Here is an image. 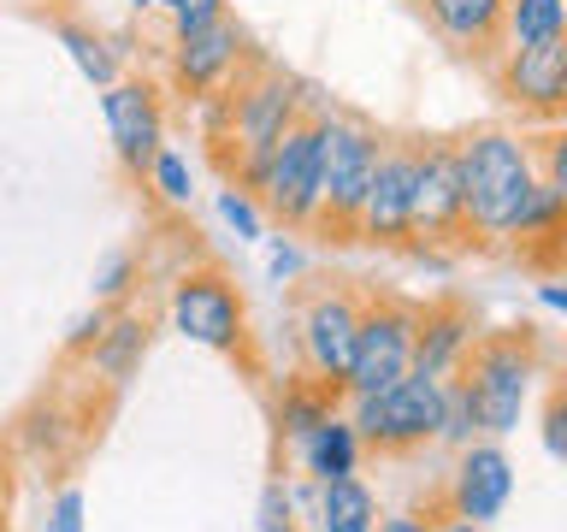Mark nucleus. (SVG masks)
Wrapping results in <instances>:
<instances>
[{
    "instance_id": "nucleus-1",
    "label": "nucleus",
    "mask_w": 567,
    "mask_h": 532,
    "mask_svg": "<svg viewBox=\"0 0 567 532\" xmlns=\"http://www.w3.org/2000/svg\"><path fill=\"white\" fill-rule=\"evenodd\" d=\"M308 101H313V89L290 78L284 65L272 60H260L255 48H248V60L237 65V78H230L213 101H202V113H207V154H213V166H219L225 184H248L255 177V166L266 154L284 142V131L308 113Z\"/></svg>"
},
{
    "instance_id": "nucleus-2",
    "label": "nucleus",
    "mask_w": 567,
    "mask_h": 532,
    "mask_svg": "<svg viewBox=\"0 0 567 532\" xmlns=\"http://www.w3.org/2000/svg\"><path fill=\"white\" fill-rule=\"evenodd\" d=\"M455 177H461V225L467 248H496L514 237L520 213L538 190V166L520 131L485 124V131L455 136Z\"/></svg>"
},
{
    "instance_id": "nucleus-3",
    "label": "nucleus",
    "mask_w": 567,
    "mask_h": 532,
    "mask_svg": "<svg viewBox=\"0 0 567 532\" xmlns=\"http://www.w3.org/2000/svg\"><path fill=\"white\" fill-rule=\"evenodd\" d=\"M538 372H544V344H538V326H526V319L473 337V349L455 367V390L473 408L478 438H508L520 426Z\"/></svg>"
},
{
    "instance_id": "nucleus-4",
    "label": "nucleus",
    "mask_w": 567,
    "mask_h": 532,
    "mask_svg": "<svg viewBox=\"0 0 567 532\" xmlns=\"http://www.w3.org/2000/svg\"><path fill=\"white\" fill-rule=\"evenodd\" d=\"M379 142H384V131H372L367 119L326 113V106H319V207H313L308 237L331 243V248L361 243V202H367V184H372Z\"/></svg>"
},
{
    "instance_id": "nucleus-5",
    "label": "nucleus",
    "mask_w": 567,
    "mask_h": 532,
    "mask_svg": "<svg viewBox=\"0 0 567 532\" xmlns=\"http://www.w3.org/2000/svg\"><path fill=\"white\" fill-rule=\"evenodd\" d=\"M361 301L367 284L361 278H326V273H301L290 284V314H296V355H301V379L343 390L349 355H354V331H361Z\"/></svg>"
},
{
    "instance_id": "nucleus-6",
    "label": "nucleus",
    "mask_w": 567,
    "mask_h": 532,
    "mask_svg": "<svg viewBox=\"0 0 567 532\" xmlns=\"http://www.w3.org/2000/svg\"><path fill=\"white\" fill-rule=\"evenodd\" d=\"M243 190L255 195L272 225H284L290 237H308L313 207H319V95L308 101V113L284 131L278 149L255 166V177H248Z\"/></svg>"
},
{
    "instance_id": "nucleus-7",
    "label": "nucleus",
    "mask_w": 567,
    "mask_h": 532,
    "mask_svg": "<svg viewBox=\"0 0 567 532\" xmlns=\"http://www.w3.org/2000/svg\"><path fill=\"white\" fill-rule=\"evenodd\" d=\"M414 337H420V301L396 290H367L361 301V331H354V355L343 372V397H379L396 379L414 372Z\"/></svg>"
},
{
    "instance_id": "nucleus-8",
    "label": "nucleus",
    "mask_w": 567,
    "mask_h": 532,
    "mask_svg": "<svg viewBox=\"0 0 567 532\" xmlns=\"http://www.w3.org/2000/svg\"><path fill=\"white\" fill-rule=\"evenodd\" d=\"M349 420L361 432V450L384 456V461H402V456H420L437 443V426H443V379H420L408 372L379 397H354L349 402Z\"/></svg>"
},
{
    "instance_id": "nucleus-9",
    "label": "nucleus",
    "mask_w": 567,
    "mask_h": 532,
    "mask_svg": "<svg viewBox=\"0 0 567 532\" xmlns=\"http://www.w3.org/2000/svg\"><path fill=\"white\" fill-rule=\"evenodd\" d=\"M172 326L213 355L255 367V331H248V301L225 266H189L172 284Z\"/></svg>"
},
{
    "instance_id": "nucleus-10",
    "label": "nucleus",
    "mask_w": 567,
    "mask_h": 532,
    "mask_svg": "<svg viewBox=\"0 0 567 532\" xmlns=\"http://www.w3.org/2000/svg\"><path fill=\"white\" fill-rule=\"evenodd\" d=\"M467 248L461 225V177H455V136H420L414 166V248L420 260H443Z\"/></svg>"
},
{
    "instance_id": "nucleus-11",
    "label": "nucleus",
    "mask_w": 567,
    "mask_h": 532,
    "mask_svg": "<svg viewBox=\"0 0 567 532\" xmlns=\"http://www.w3.org/2000/svg\"><path fill=\"white\" fill-rule=\"evenodd\" d=\"M414 166H420V136H384L372 160V184L361 202V243L384 255L414 248Z\"/></svg>"
},
{
    "instance_id": "nucleus-12",
    "label": "nucleus",
    "mask_w": 567,
    "mask_h": 532,
    "mask_svg": "<svg viewBox=\"0 0 567 532\" xmlns=\"http://www.w3.org/2000/svg\"><path fill=\"white\" fill-rule=\"evenodd\" d=\"M491 89L508 113H520L526 124H567V30L544 48H526V53H503L491 71Z\"/></svg>"
},
{
    "instance_id": "nucleus-13",
    "label": "nucleus",
    "mask_w": 567,
    "mask_h": 532,
    "mask_svg": "<svg viewBox=\"0 0 567 532\" xmlns=\"http://www.w3.org/2000/svg\"><path fill=\"white\" fill-rule=\"evenodd\" d=\"M101 119L113 136V154L131 184H142L154 166V154L166 149V101H159L154 78H118L113 89H101Z\"/></svg>"
},
{
    "instance_id": "nucleus-14",
    "label": "nucleus",
    "mask_w": 567,
    "mask_h": 532,
    "mask_svg": "<svg viewBox=\"0 0 567 532\" xmlns=\"http://www.w3.org/2000/svg\"><path fill=\"white\" fill-rule=\"evenodd\" d=\"M248 30L237 24V18H219V24H207V30H195V35H177L172 42V60H166V83H172V95L184 101V106H202L213 101L219 89L237 78V65L248 60Z\"/></svg>"
},
{
    "instance_id": "nucleus-15",
    "label": "nucleus",
    "mask_w": 567,
    "mask_h": 532,
    "mask_svg": "<svg viewBox=\"0 0 567 532\" xmlns=\"http://www.w3.org/2000/svg\"><path fill=\"white\" fill-rule=\"evenodd\" d=\"M514 497V461L503 450V438H473L455 450V468H450V485H443V503H450L455 521H473V526H491L496 514L508 509Z\"/></svg>"
},
{
    "instance_id": "nucleus-16",
    "label": "nucleus",
    "mask_w": 567,
    "mask_h": 532,
    "mask_svg": "<svg viewBox=\"0 0 567 532\" xmlns=\"http://www.w3.org/2000/svg\"><path fill=\"white\" fill-rule=\"evenodd\" d=\"M425 12V24L443 48H455L461 60H473L478 71H491L503 60V12L508 0H414Z\"/></svg>"
},
{
    "instance_id": "nucleus-17",
    "label": "nucleus",
    "mask_w": 567,
    "mask_h": 532,
    "mask_svg": "<svg viewBox=\"0 0 567 532\" xmlns=\"http://www.w3.org/2000/svg\"><path fill=\"white\" fill-rule=\"evenodd\" d=\"M478 319L461 296H437L420 301V337H414V372L420 379H455L461 355L473 349Z\"/></svg>"
},
{
    "instance_id": "nucleus-18",
    "label": "nucleus",
    "mask_w": 567,
    "mask_h": 532,
    "mask_svg": "<svg viewBox=\"0 0 567 532\" xmlns=\"http://www.w3.org/2000/svg\"><path fill=\"white\" fill-rule=\"evenodd\" d=\"M148 319H136V314H113L101 326V337L89 344V372H101L106 385H131L136 379V367H142V355H148Z\"/></svg>"
},
{
    "instance_id": "nucleus-19",
    "label": "nucleus",
    "mask_w": 567,
    "mask_h": 532,
    "mask_svg": "<svg viewBox=\"0 0 567 532\" xmlns=\"http://www.w3.org/2000/svg\"><path fill=\"white\" fill-rule=\"evenodd\" d=\"M53 35L65 42V53L78 60V71L95 89H113L124 78V60H118V42L106 30H95L89 18H71V12H53Z\"/></svg>"
},
{
    "instance_id": "nucleus-20",
    "label": "nucleus",
    "mask_w": 567,
    "mask_h": 532,
    "mask_svg": "<svg viewBox=\"0 0 567 532\" xmlns=\"http://www.w3.org/2000/svg\"><path fill=\"white\" fill-rule=\"evenodd\" d=\"M296 450H301V468H308L313 479H343V473L361 468V456H367L361 450V432H354L349 415H331L326 426H313Z\"/></svg>"
},
{
    "instance_id": "nucleus-21",
    "label": "nucleus",
    "mask_w": 567,
    "mask_h": 532,
    "mask_svg": "<svg viewBox=\"0 0 567 532\" xmlns=\"http://www.w3.org/2000/svg\"><path fill=\"white\" fill-rule=\"evenodd\" d=\"M379 526V497L361 473L319 479V532H372Z\"/></svg>"
},
{
    "instance_id": "nucleus-22",
    "label": "nucleus",
    "mask_w": 567,
    "mask_h": 532,
    "mask_svg": "<svg viewBox=\"0 0 567 532\" xmlns=\"http://www.w3.org/2000/svg\"><path fill=\"white\" fill-rule=\"evenodd\" d=\"M567 30V0H508L503 12V53L544 48Z\"/></svg>"
},
{
    "instance_id": "nucleus-23",
    "label": "nucleus",
    "mask_w": 567,
    "mask_h": 532,
    "mask_svg": "<svg viewBox=\"0 0 567 532\" xmlns=\"http://www.w3.org/2000/svg\"><path fill=\"white\" fill-rule=\"evenodd\" d=\"M337 397H343V390L313 385V379L284 385V397H278V438H284V443H301L313 426H326V420L337 415Z\"/></svg>"
},
{
    "instance_id": "nucleus-24",
    "label": "nucleus",
    "mask_w": 567,
    "mask_h": 532,
    "mask_svg": "<svg viewBox=\"0 0 567 532\" xmlns=\"http://www.w3.org/2000/svg\"><path fill=\"white\" fill-rule=\"evenodd\" d=\"M526 149H532V166H538V184L556 190L567 202V124H544V131H532Z\"/></svg>"
},
{
    "instance_id": "nucleus-25",
    "label": "nucleus",
    "mask_w": 567,
    "mask_h": 532,
    "mask_svg": "<svg viewBox=\"0 0 567 532\" xmlns=\"http://www.w3.org/2000/svg\"><path fill=\"white\" fill-rule=\"evenodd\" d=\"M142 190H154L166 207H189V195H195V190H189V160H184V154H177L172 142H166V149L154 154L148 177H142Z\"/></svg>"
},
{
    "instance_id": "nucleus-26",
    "label": "nucleus",
    "mask_w": 567,
    "mask_h": 532,
    "mask_svg": "<svg viewBox=\"0 0 567 532\" xmlns=\"http://www.w3.org/2000/svg\"><path fill=\"white\" fill-rule=\"evenodd\" d=\"M219 219L237 231L243 243H266V213H260V202L248 190H237V184L219 190Z\"/></svg>"
},
{
    "instance_id": "nucleus-27",
    "label": "nucleus",
    "mask_w": 567,
    "mask_h": 532,
    "mask_svg": "<svg viewBox=\"0 0 567 532\" xmlns=\"http://www.w3.org/2000/svg\"><path fill=\"white\" fill-rule=\"evenodd\" d=\"M538 432H544V450L567 468V367L556 372V385H549V397H544Z\"/></svg>"
},
{
    "instance_id": "nucleus-28",
    "label": "nucleus",
    "mask_w": 567,
    "mask_h": 532,
    "mask_svg": "<svg viewBox=\"0 0 567 532\" xmlns=\"http://www.w3.org/2000/svg\"><path fill=\"white\" fill-rule=\"evenodd\" d=\"M473 438H478L473 408L461 402L455 379H443V426H437V443H443V450H461V443H473Z\"/></svg>"
},
{
    "instance_id": "nucleus-29",
    "label": "nucleus",
    "mask_w": 567,
    "mask_h": 532,
    "mask_svg": "<svg viewBox=\"0 0 567 532\" xmlns=\"http://www.w3.org/2000/svg\"><path fill=\"white\" fill-rule=\"evenodd\" d=\"M131 284H136V255L131 248H113V255L101 260V273H95V301L113 308V301L131 296Z\"/></svg>"
},
{
    "instance_id": "nucleus-30",
    "label": "nucleus",
    "mask_w": 567,
    "mask_h": 532,
    "mask_svg": "<svg viewBox=\"0 0 567 532\" xmlns=\"http://www.w3.org/2000/svg\"><path fill=\"white\" fill-rule=\"evenodd\" d=\"M225 12H230L225 0H172V7H166V30H172V42H177V35H195V30L219 24Z\"/></svg>"
},
{
    "instance_id": "nucleus-31",
    "label": "nucleus",
    "mask_w": 567,
    "mask_h": 532,
    "mask_svg": "<svg viewBox=\"0 0 567 532\" xmlns=\"http://www.w3.org/2000/svg\"><path fill=\"white\" fill-rule=\"evenodd\" d=\"M260 532H296V497L284 479H272V485L260 491Z\"/></svg>"
},
{
    "instance_id": "nucleus-32",
    "label": "nucleus",
    "mask_w": 567,
    "mask_h": 532,
    "mask_svg": "<svg viewBox=\"0 0 567 532\" xmlns=\"http://www.w3.org/2000/svg\"><path fill=\"white\" fill-rule=\"evenodd\" d=\"M42 532H83V491H78V485H65L60 497H53Z\"/></svg>"
},
{
    "instance_id": "nucleus-33",
    "label": "nucleus",
    "mask_w": 567,
    "mask_h": 532,
    "mask_svg": "<svg viewBox=\"0 0 567 532\" xmlns=\"http://www.w3.org/2000/svg\"><path fill=\"white\" fill-rule=\"evenodd\" d=\"M266 273H272V284H296L301 273H308V260H301V248L296 243H272V255H266Z\"/></svg>"
},
{
    "instance_id": "nucleus-34",
    "label": "nucleus",
    "mask_w": 567,
    "mask_h": 532,
    "mask_svg": "<svg viewBox=\"0 0 567 532\" xmlns=\"http://www.w3.org/2000/svg\"><path fill=\"white\" fill-rule=\"evenodd\" d=\"M106 319H113V308H106V301H95L89 314H78V319H71V331H65V349H89V344L101 337Z\"/></svg>"
},
{
    "instance_id": "nucleus-35",
    "label": "nucleus",
    "mask_w": 567,
    "mask_h": 532,
    "mask_svg": "<svg viewBox=\"0 0 567 532\" xmlns=\"http://www.w3.org/2000/svg\"><path fill=\"white\" fill-rule=\"evenodd\" d=\"M538 301H544V308H556V314H567V278H561V273L544 278V284H538Z\"/></svg>"
},
{
    "instance_id": "nucleus-36",
    "label": "nucleus",
    "mask_w": 567,
    "mask_h": 532,
    "mask_svg": "<svg viewBox=\"0 0 567 532\" xmlns=\"http://www.w3.org/2000/svg\"><path fill=\"white\" fill-rule=\"evenodd\" d=\"M372 532H425V521L420 514H379V526Z\"/></svg>"
},
{
    "instance_id": "nucleus-37",
    "label": "nucleus",
    "mask_w": 567,
    "mask_h": 532,
    "mask_svg": "<svg viewBox=\"0 0 567 532\" xmlns=\"http://www.w3.org/2000/svg\"><path fill=\"white\" fill-rule=\"evenodd\" d=\"M425 532H485V526H473V521H455V514H450V521H437V526H425Z\"/></svg>"
},
{
    "instance_id": "nucleus-38",
    "label": "nucleus",
    "mask_w": 567,
    "mask_h": 532,
    "mask_svg": "<svg viewBox=\"0 0 567 532\" xmlns=\"http://www.w3.org/2000/svg\"><path fill=\"white\" fill-rule=\"evenodd\" d=\"M131 7H136L142 18H148V12H166V7H172V0H131Z\"/></svg>"
},
{
    "instance_id": "nucleus-39",
    "label": "nucleus",
    "mask_w": 567,
    "mask_h": 532,
    "mask_svg": "<svg viewBox=\"0 0 567 532\" xmlns=\"http://www.w3.org/2000/svg\"><path fill=\"white\" fill-rule=\"evenodd\" d=\"M561 273H567V231H561Z\"/></svg>"
},
{
    "instance_id": "nucleus-40",
    "label": "nucleus",
    "mask_w": 567,
    "mask_h": 532,
    "mask_svg": "<svg viewBox=\"0 0 567 532\" xmlns=\"http://www.w3.org/2000/svg\"><path fill=\"white\" fill-rule=\"evenodd\" d=\"M0 491H7V468H0Z\"/></svg>"
}]
</instances>
